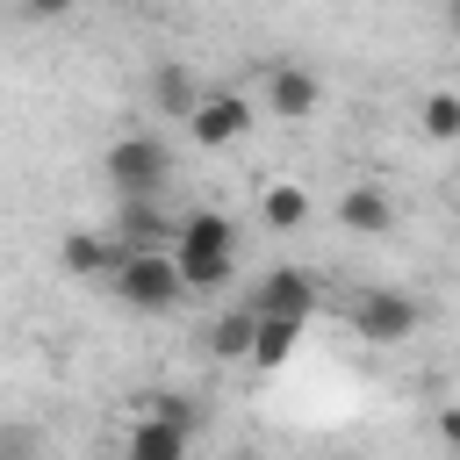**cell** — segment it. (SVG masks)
Wrapping results in <instances>:
<instances>
[{"label":"cell","instance_id":"obj_6","mask_svg":"<svg viewBox=\"0 0 460 460\" xmlns=\"http://www.w3.org/2000/svg\"><path fill=\"white\" fill-rule=\"evenodd\" d=\"M180 122H187V137H194L201 151H223V144H237V137L252 129V101H244V93H194V108H187Z\"/></svg>","mask_w":460,"mask_h":460},{"label":"cell","instance_id":"obj_5","mask_svg":"<svg viewBox=\"0 0 460 460\" xmlns=\"http://www.w3.org/2000/svg\"><path fill=\"white\" fill-rule=\"evenodd\" d=\"M172 208L158 201V194H115V223H108V237L122 244V252H165L172 244Z\"/></svg>","mask_w":460,"mask_h":460},{"label":"cell","instance_id":"obj_8","mask_svg":"<svg viewBox=\"0 0 460 460\" xmlns=\"http://www.w3.org/2000/svg\"><path fill=\"white\" fill-rule=\"evenodd\" d=\"M266 108L288 115V122H309V115L323 108V79H316L302 58H280V65L266 72Z\"/></svg>","mask_w":460,"mask_h":460},{"label":"cell","instance_id":"obj_12","mask_svg":"<svg viewBox=\"0 0 460 460\" xmlns=\"http://www.w3.org/2000/svg\"><path fill=\"white\" fill-rule=\"evenodd\" d=\"M187 438H194V431H180V424L137 417V424H129V446H122V460H187Z\"/></svg>","mask_w":460,"mask_h":460},{"label":"cell","instance_id":"obj_19","mask_svg":"<svg viewBox=\"0 0 460 460\" xmlns=\"http://www.w3.org/2000/svg\"><path fill=\"white\" fill-rule=\"evenodd\" d=\"M29 453V431H0V460H22Z\"/></svg>","mask_w":460,"mask_h":460},{"label":"cell","instance_id":"obj_2","mask_svg":"<svg viewBox=\"0 0 460 460\" xmlns=\"http://www.w3.org/2000/svg\"><path fill=\"white\" fill-rule=\"evenodd\" d=\"M108 288H115V302L137 309V316H165V309L187 295L165 252H122V259L108 266Z\"/></svg>","mask_w":460,"mask_h":460},{"label":"cell","instance_id":"obj_10","mask_svg":"<svg viewBox=\"0 0 460 460\" xmlns=\"http://www.w3.org/2000/svg\"><path fill=\"white\" fill-rule=\"evenodd\" d=\"M115 259H122V244H115L108 230H65V237H58V266H65L72 280H108Z\"/></svg>","mask_w":460,"mask_h":460},{"label":"cell","instance_id":"obj_3","mask_svg":"<svg viewBox=\"0 0 460 460\" xmlns=\"http://www.w3.org/2000/svg\"><path fill=\"white\" fill-rule=\"evenodd\" d=\"M101 172H108V187H115V194H165V180H172V151H165V137L129 129V137H115V144H108Z\"/></svg>","mask_w":460,"mask_h":460},{"label":"cell","instance_id":"obj_7","mask_svg":"<svg viewBox=\"0 0 460 460\" xmlns=\"http://www.w3.org/2000/svg\"><path fill=\"white\" fill-rule=\"evenodd\" d=\"M244 309H252V316L309 323V309H316V273H302V266H273V273H259V288H252Z\"/></svg>","mask_w":460,"mask_h":460},{"label":"cell","instance_id":"obj_1","mask_svg":"<svg viewBox=\"0 0 460 460\" xmlns=\"http://www.w3.org/2000/svg\"><path fill=\"white\" fill-rule=\"evenodd\" d=\"M165 259H172V273H180V288H187V295L223 288V280H230V266H237V230H230V216H216V208L180 216V223H172V244H165Z\"/></svg>","mask_w":460,"mask_h":460},{"label":"cell","instance_id":"obj_15","mask_svg":"<svg viewBox=\"0 0 460 460\" xmlns=\"http://www.w3.org/2000/svg\"><path fill=\"white\" fill-rule=\"evenodd\" d=\"M194 93H201V86L187 79V65H158V72H151V101H158L165 115H187V108H194Z\"/></svg>","mask_w":460,"mask_h":460},{"label":"cell","instance_id":"obj_14","mask_svg":"<svg viewBox=\"0 0 460 460\" xmlns=\"http://www.w3.org/2000/svg\"><path fill=\"white\" fill-rule=\"evenodd\" d=\"M417 122H424V137H431V144H453V137H460V93H453V86H438V93H424V108H417Z\"/></svg>","mask_w":460,"mask_h":460},{"label":"cell","instance_id":"obj_9","mask_svg":"<svg viewBox=\"0 0 460 460\" xmlns=\"http://www.w3.org/2000/svg\"><path fill=\"white\" fill-rule=\"evenodd\" d=\"M338 230H352V237H388V230H395V201H388V187H374V180L345 187V194H338Z\"/></svg>","mask_w":460,"mask_h":460},{"label":"cell","instance_id":"obj_4","mask_svg":"<svg viewBox=\"0 0 460 460\" xmlns=\"http://www.w3.org/2000/svg\"><path fill=\"white\" fill-rule=\"evenodd\" d=\"M345 316H352V331H359L367 345H402V338L424 323L417 295H402V288H359Z\"/></svg>","mask_w":460,"mask_h":460},{"label":"cell","instance_id":"obj_17","mask_svg":"<svg viewBox=\"0 0 460 460\" xmlns=\"http://www.w3.org/2000/svg\"><path fill=\"white\" fill-rule=\"evenodd\" d=\"M137 417H158V424H180V431H194V424H201V410H194L187 395H165V388L137 395Z\"/></svg>","mask_w":460,"mask_h":460},{"label":"cell","instance_id":"obj_13","mask_svg":"<svg viewBox=\"0 0 460 460\" xmlns=\"http://www.w3.org/2000/svg\"><path fill=\"white\" fill-rule=\"evenodd\" d=\"M259 223H266V230H302V223H309V194L288 187V180L266 187V194H259Z\"/></svg>","mask_w":460,"mask_h":460},{"label":"cell","instance_id":"obj_16","mask_svg":"<svg viewBox=\"0 0 460 460\" xmlns=\"http://www.w3.org/2000/svg\"><path fill=\"white\" fill-rule=\"evenodd\" d=\"M208 352L216 359H244L252 352V309H223L216 331H208Z\"/></svg>","mask_w":460,"mask_h":460},{"label":"cell","instance_id":"obj_11","mask_svg":"<svg viewBox=\"0 0 460 460\" xmlns=\"http://www.w3.org/2000/svg\"><path fill=\"white\" fill-rule=\"evenodd\" d=\"M295 345H302V323H288V316H252V352H244V359H252L259 374H280Z\"/></svg>","mask_w":460,"mask_h":460},{"label":"cell","instance_id":"obj_18","mask_svg":"<svg viewBox=\"0 0 460 460\" xmlns=\"http://www.w3.org/2000/svg\"><path fill=\"white\" fill-rule=\"evenodd\" d=\"M22 14H29V22H65L72 0H22Z\"/></svg>","mask_w":460,"mask_h":460}]
</instances>
